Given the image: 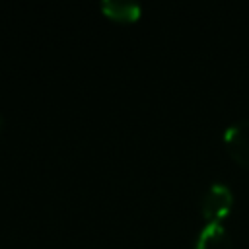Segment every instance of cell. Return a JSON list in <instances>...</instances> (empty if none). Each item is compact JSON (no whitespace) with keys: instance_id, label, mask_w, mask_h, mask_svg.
I'll return each mask as SVG.
<instances>
[{"instance_id":"5b68a950","label":"cell","mask_w":249,"mask_h":249,"mask_svg":"<svg viewBox=\"0 0 249 249\" xmlns=\"http://www.w3.org/2000/svg\"><path fill=\"white\" fill-rule=\"evenodd\" d=\"M0 128H2V115H0Z\"/></svg>"},{"instance_id":"3957f363","label":"cell","mask_w":249,"mask_h":249,"mask_svg":"<svg viewBox=\"0 0 249 249\" xmlns=\"http://www.w3.org/2000/svg\"><path fill=\"white\" fill-rule=\"evenodd\" d=\"M195 249H233L231 235L222 222H206L195 239Z\"/></svg>"},{"instance_id":"6da1fadb","label":"cell","mask_w":249,"mask_h":249,"mask_svg":"<svg viewBox=\"0 0 249 249\" xmlns=\"http://www.w3.org/2000/svg\"><path fill=\"white\" fill-rule=\"evenodd\" d=\"M233 206V193L226 183H210L200 198V212L206 222H222Z\"/></svg>"},{"instance_id":"7a4b0ae2","label":"cell","mask_w":249,"mask_h":249,"mask_svg":"<svg viewBox=\"0 0 249 249\" xmlns=\"http://www.w3.org/2000/svg\"><path fill=\"white\" fill-rule=\"evenodd\" d=\"M230 156L241 165L249 167V119H237L222 134Z\"/></svg>"},{"instance_id":"277c9868","label":"cell","mask_w":249,"mask_h":249,"mask_svg":"<svg viewBox=\"0 0 249 249\" xmlns=\"http://www.w3.org/2000/svg\"><path fill=\"white\" fill-rule=\"evenodd\" d=\"M99 8L107 18H111L115 21H121V23L136 21L142 14L140 4L132 2V0H101Z\"/></svg>"}]
</instances>
